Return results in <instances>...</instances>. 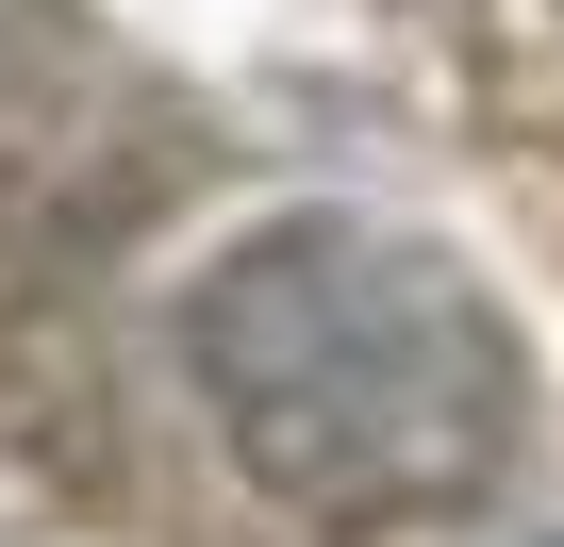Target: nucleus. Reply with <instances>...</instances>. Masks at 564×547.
Segmentation results:
<instances>
[{"label":"nucleus","instance_id":"f257e3e1","mask_svg":"<svg viewBox=\"0 0 564 547\" xmlns=\"http://www.w3.org/2000/svg\"><path fill=\"white\" fill-rule=\"evenodd\" d=\"M183 365H199L232 464L282 514H333V530L448 514V497H481L514 464V332H498V299L448 249L382 232V216L249 232L183 316Z\"/></svg>","mask_w":564,"mask_h":547}]
</instances>
